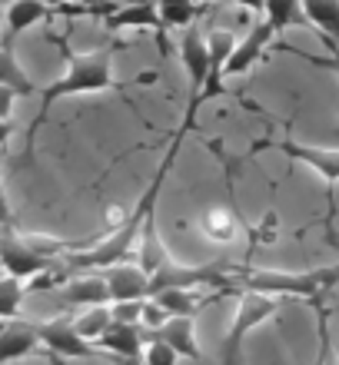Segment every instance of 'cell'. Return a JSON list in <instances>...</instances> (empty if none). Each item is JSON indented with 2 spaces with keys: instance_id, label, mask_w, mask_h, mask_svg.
<instances>
[{
  "instance_id": "1",
  "label": "cell",
  "mask_w": 339,
  "mask_h": 365,
  "mask_svg": "<svg viewBox=\"0 0 339 365\" xmlns=\"http://www.w3.org/2000/svg\"><path fill=\"white\" fill-rule=\"evenodd\" d=\"M120 53V40L113 43H103V47L90 50V53H74L70 47H64V57H67V70L60 73L54 83L40 87V110L34 116V123L27 126V156L37 143L40 126L47 123L50 106L64 100V96H77V93H107V90H120V83L113 80V57Z\"/></svg>"
},
{
  "instance_id": "2",
  "label": "cell",
  "mask_w": 339,
  "mask_h": 365,
  "mask_svg": "<svg viewBox=\"0 0 339 365\" xmlns=\"http://www.w3.org/2000/svg\"><path fill=\"white\" fill-rule=\"evenodd\" d=\"M280 312V299L276 296H263V292H240L236 299V312H233V322L223 336V356L220 365H236L240 362V349L246 342L253 329H260L263 322H270L273 316Z\"/></svg>"
},
{
  "instance_id": "3",
  "label": "cell",
  "mask_w": 339,
  "mask_h": 365,
  "mask_svg": "<svg viewBox=\"0 0 339 365\" xmlns=\"http://www.w3.org/2000/svg\"><path fill=\"white\" fill-rule=\"evenodd\" d=\"M57 256L44 252L34 240L20 236L14 230V222L0 226V266H4V276H14V279H40L44 272L54 269Z\"/></svg>"
},
{
  "instance_id": "4",
  "label": "cell",
  "mask_w": 339,
  "mask_h": 365,
  "mask_svg": "<svg viewBox=\"0 0 339 365\" xmlns=\"http://www.w3.org/2000/svg\"><path fill=\"white\" fill-rule=\"evenodd\" d=\"M180 60H183V70L190 77V103H186L183 123L196 126V113H200V93H203L206 73H210V47H206V37L200 34V27H186L183 40H180Z\"/></svg>"
},
{
  "instance_id": "5",
  "label": "cell",
  "mask_w": 339,
  "mask_h": 365,
  "mask_svg": "<svg viewBox=\"0 0 339 365\" xmlns=\"http://www.w3.org/2000/svg\"><path fill=\"white\" fill-rule=\"evenodd\" d=\"M283 156H290L296 163L310 166L313 173L320 176L326 182V196H330V220L336 216V206H333V190L339 186V150H326V146H310V143H300V140H293V136H283L280 143H276Z\"/></svg>"
},
{
  "instance_id": "6",
  "label": "cell",
  "mask_w": 339,
  "mask_h": 365,
  "mask_svg": "<svg viewBox=\"0 0 339 365\" xmlns=\"http://www.w3.org/2000/svg\"><path fill=\"white\" fill-rule=\"evenodd\" d=\"M40 346L47 349L50 359H100V352L93 342L77 336V329L70 319H47V322H34Z\"/></svg>"
},
{
  "instance_id": "7",
  "label": "cell",
  "mask_w": 339,
  "mask_h": 365,
  "mask_svg": "<svg viewBox=\"0 0 339 365\" xmlns=\"http://www.w3.org/2000/svg\"><path fill=\"white\" fill-rule=\"evenodd\" d=\"M143 342H160L173 352L176 359L200 362V342H196V319L193 316H170L160 329H143Z\"/></svg>"
},
{
  "instance_id": "8",
  "label": "cell",
  "mask_w": 339,
  "mask_h": 365,
  "mask_svg": "<svg viewBox=\"0 0 339 365\" xmlns=\"http://www.w3.org/2000/svg\"><path fill=\"white\" fill-rule=\"evenodd\" d=\"M93 346L120 365H143L146 342H143V329L140 326H130V322H110L107 332H103Z\"/></svg>"
},
{
  "instance_id": "9",
  "label": "cell",
  "mask_w": 339,
  "mask_h": 365,
  "mask_svg": "<svg viewBox=\"0 0 339 365\" xmlns=\"http://www.w3.org/2000/svg\"><path fill=\"white\" fill-rule=\"evenodd\" d=\"M273 37H276V34H273V27L266 24V20H260V24H253L250 34H246L243 40H236V47H233L230 60H226V67H223V80L250 73V70L263 60L266 47L273 43Z\"/></svg>"
},
{
  "instance_id": "10",
  "label": "cell",
  "mask_w": 339,
  "mask_h": 365,
  "mask_svg": "<svg viewBox=\"0 0 339 365\" xmlns=\"http://www.w3.org/2000/svg\"><path fill=\"white\" fill-rule=\"evenodd\" d=\"M107 279L110 302H133V299H150V276L140 269V262H116L103 269Z\"/></svg>"
},
{
  "instance_id": "11",
  "label": "cell",
  "mask_w": 339,
  "mask_h": 365,
  "mask_svg": "<svg viewBox=\"0 0 339 365\" xmlns=\"http://www.w3.org/2000/svg\"><path fill=\"white\" fill-rule=\"evenodd\" d=\"M206 47H210V73H206L203 93H200V106L223 90V67H226V60H230L233 47H236V34L226 27L210 30V34H206Z\"/></svg>"
},
{
  "instance_id": "12",
  "label": "cell",
  "mask_w": 339,
  "mask_h": 365,
  "mask_svg": "<svg viewBox=\"0 0 339 365\" xmlns=\"http://www.w3.org/2000/svg\"><path fill=\"white\" fill-rule=\"evenodd\" d=\"M64 302L67 306H110V292H107V279L103 272H77L64 282Z\"/></svg>"
},
{
  "instance_id": "13",
  "label": "cell",
  "mask_w": 339,
  "mask_h": 365,
  "mask_svg": "<svg viewBox=\"0 0 339 365\" xmlns=\"http://www.w3.org/2000/svg\"><path fill=\"white\" fill-rule=\"evenodd\" d=\"M37 349H40V339L34 332V322H7L0 329V365L34 356Z\"/></svg>"
},
{
  "instance_id": "14",
  "label": "cell",
  "mask_w": 339,
  "mask_h": 365,
  "mask_svg": "<svg viewBox=\"0 0 339 365\" xmlns=\"http://www.w3.org/2000/svg\"><path fill=\"white\" fill-rule=\"evenodd\" d=\"M103 27L110 30V34H116V30H153V34H160L163 37V20H160V10L156 7H126V4H120L116 10H110L107 17H103Z\"/></svg>"
},
{
  "instance_id": "15",
  "label": "cell",
  "mask_w": 339,
  "mask_h": 365,
  "mask_svg": "<svg viewBox=\"0 0 339 365\" xmlns=\"http://www.w3.org/2000/svg\"><path fill=\"white\" fill-rule=\"evenodd\" d=\"M303 14L323 37V43L339 50V0H303Z\"/></svg>"
},
{
  "instance_id": "16",
  "label": "cell",
  "mask_w": 339,
  "mask_h": 365,
  "mask_svg": "<svg viewBox=\"0 0 339 365\" xmlns=\"http://www.w3.org/2000/svg\"><path fill=\"white\" fill-rule=\"evenodd\" d=\"M50 14V4L47 0H10L7 4V43H14V37H20L24 30L37 27L40 20H47Z\"/></svg>"
},
{
  "instance_id": "17",
  "label": "cell",
  "mask_w": 339,
  "mask_h": 365,
  "mask_svg": "<svg viewBox=\"0 0 339 365\" xmlns=\"http://www.w3.org/2000/svg\"><path fill=\"white\" fill-rule=\"evenodd\" d=\"M226 296V292H213V296H196L193 289H160V292H153V302L160 309H163L166 316H193L210 302V299H220Z\"/></svg>"
},
{
  "instance_id": "18",
  "label": "cell",
  "mask_w": 339,
  "mask_h": 365,
  "mask_svg": "<svg viewBox=\"0 0 339 365\" xmlns=\"http://www.w3.org/2000/svg\"><path fill=\"white\" fill-rule=\"evenodd\" d=\"M263 14L273 34H283L290 27H310V20L303 14V0H263Z\"/></svg>"
},
{
  "instance_id": "19",
  "label": "cell",
  "mask_w": 339,
  "mask_h": 365,
  "mask_svg": "<svg viewBox=\"0 0 339 365\" xmlns=\"http://www.w3.org/2000/svg\"><path fill=\"white\" fill-rule=\"evenodd\" d=\"M0 87H10L17 96H24V93H37V83L27 77V70L17 63V57H14V43H0Z\"/></svg>"
},
{
  "instance_id": "20",
  "label": "cell",
  "mask_w": 339,
  "mask_h": 365,
  "mask_svg": "<svg viewBox=\"0 0 339 365\" xmlns=\"http://www.w3.org/2000/svg\"><path fill=\"white\" fill-rule=\"evenodd\" d=\"M203 236L213 242H233L236 240V216H233V210H226V206H213V210L203 212Z\"/></svg>"
},
{
  "instance_id": "21",
  "label": "cell",
  "mask_w": 339,
  "mask_h": 365,
  "mask_svg": "<svg viewBox=\"0 0 339 365\" xmlns=\"http://www.w3.org/2000/svg\"><path fill=\"white\" fill-rule=\"evenodd\" d=\"M160 10V20H163V27H193L196 17L203 14V7L196 4V0H160L156 4Z\"/></svg>"
},
{
  "instance_id": "22",
  "label": "cell",
  "mask_w": 339,
  "mask_h": 365,
  "mask_svg": "<svg viewBox=\"0 0 339 365\" xmlns=\"http://www.w3.org/2000/svg\"><path fill=\"white\" fill-rule=\"evenodd\" d=\"M27 289L14 276H0V322H17Z\"/></svg>"
},
{
  "instance_id": "23",
  "label": "cell",
  "mask_w": 339,
  "mask_h": 365,
  "mask_svg": "<svg viewBox=\"0 0 339 365\" xmlns=\"http://www.w3.org/2000/svg\"><path fill=\"white\" fill-rule=\"evenodd\" d=\"M70 322H74V329H77L80 339L97 342V339L107 332V326L113 322V319H110V306H93V309H87V312H80L77 319H70Z\"/></svg>"
},
{
  "instance_id": "24",
  "label": "cell",
  "mask_w": 339,
  "mask_h": 365,
  "mask_svg": "<svg viewBox=\"0 0 339 365\" xmlns=\"http://www.w3.org/2000/svg\"><path fill=\"white\" fill-rule=\"evenodd\" d=\"M316 322H320V365H339V352L333 349V336H330V312L323 306H316Z\"/></svg>"
},
{
  "instance_id": "25",
  "label": "cell",
  "mask_w": 339,
  "mask_h": 365,
  "mask_svg": "<svg viewBox=\"0 0 339 365\" xmlns=\"http://www.w3.org/2000/svg\"><path fill=\"white\" fill-rule=\"evenodd\" d=\"M273 50H280V53H290V57H300V60H306V63H313V67H320V70H333V73H339V50H330V57H320V53H306V50L290 47V43H273Z\"/></svg>"
},
{
  "instance_id": "26",
  "label": "cell",
  "mask_w": 339,
  "mask_h": 365,
  "mask_svg": "<svg viewBox=\"0 0 339 365\" xmlns=\"http://www.w3.org/2000/svg\"><path fill=\"white\" fill-rule=\"evenodd\" d=\"M143 302H146V299H133V302H110V319H113V322H130V326H140Z\"/></svg>"
},
{
  "instance_id": "27",
  "label": "cell",
  "mask_w": 339,
  "mask_h": 365,
  "mask_svg": "<svg viewBox=\"0 0 339 365\" xmlns=\"http://www.w3.org/2000/svg\"><path fill=\"white\" fill-rule=\"evenodd\" d=\"M143 365H180V359H176L166 346H160V342H146Z\"/></svg>"
},
{
  "instance_id": "28",
  "label": "cell",
  "mask_w": 339,
  "mask_h": 365,
  "mask_svg": "<svg viewBox=\"0 0 339 365\" xmlns=\"http://www.w3.org/2000/svg\"><path fill=\"white\" fill-rule=\"evenodd\" d=\"M14 222V212H10V202H7V190H4V153H0V226Z\"/></svg>"
},
{
  "instance_id": "29",
  "label": "cell",
  "mask_w": 339,
  "mask_h": 365,
  "mask_svg": "<svg viewBox=\"0 0 339 365\" xmlns=\"http://www.w3.org/2000/svg\"><path fill=\"white\" fill-rule=\"evenodd\" d=\"M14 103H17V93L10 87H0V120H14Z\"/></svg>"
},
{
  "instance_id": "30",
  "label": "cell",
  "mask_w": 339,
  "mask_h": 365,
  "mask_svg": "<svg viewBox=\"0 0 339 365\" xmlns=\"http://www.w3.org/2000/svg\"><path fill=\"white\" fill-rule=\"evenodd\" d=\"M226 4H233V7H246V10H253V14H263V0H226Z\"/></svg>"
},
{
  "instance_id": "31",
  "label": "cell",
  "mask_w": 339,
  "mask_h": 365,
  "mask_svg": "<svg viewBox=\"0 0 339 365\" xmlns=\"http://www.w3.org/2000/svg\"><path fill=\"white\" fill-rule=\"evenodd\" d=\"M10 133H14V120H0V153H4V146H7Z\"/></svg>"
},
{
  "instance_id": "32",
  "label": "cell",
  "mask_w": 339,
  "mask_h": 365,
  "mask_svg": "<svg viewBox=\"0 0 339 365\" xmlns=\"http://www.w3.org/2000/svg\"><path fill=\"white\" fill-rule=\"evenodd\" d=\"M120 4H126V7H156L160 0H120Z\"/></svg>"
},
{
  "instance_id": "33",
  "label": "cell",
  "mask_w": 339,
  "mask_h": 365,
  "mask_svg": "<svg viewBox=\"0 0 339 365\" xmlns=\"http://www.w3.org/2000/svg\"><path fill=\"white\" fill-rule=\"evenodd\" d=\"M110 365H120V362H110Z\"/></svg>"
},
{
  "instance_id": "34",
  "label": "cell",
  "mask_w": 339,
  "mask_h": 365,
  "mask_svg": "<svg viewBox=\"0 0 339 365\" xmlns=\"http://www.w3.org/2000/svg\"><path fill=\"white\" fill-rule=\"evenodd\" d=\"M316 365H320V362H316Z\"/></svg>"
}]
</instances>
